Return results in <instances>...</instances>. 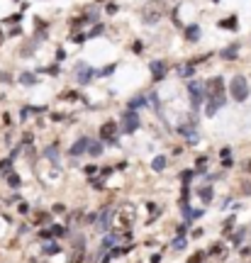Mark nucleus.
Listing matches in <instances>:
<instances>
[{"label":"nucleus","instance_id":"1","mask_svg":"<svg viewBox=\"0 0 251 263\" xmlns=\"http://www.w3.org/2000/svg\"><path fill=\"white\" fill-rule=\"evenodd\" d=\"M134 219H137V207H134L132 202H122V205L115 210V214H112V227H115L117 231H127V229L134 224Z\"/></svg>","mask_w":251,"mask_h":263},{"label":"nucleus","instance_id":"2","mask_svg":"<svg viewBox=\"0 0 251 263\" xmlns=\"http://www.w3.org/2000/svg\"><path fill=\"white\" fill-rule=\"evenodd\" d=\"M163 15H166V3H163V0H151V3H146L142 8V22H146V25L161 22Z\"/></svg>","mask_w":251,"mask_h":263},{"label":"nucleus","instance_id":"3","mask_svg":"<svg viewBox=\"0 0 251 263\" xmlns=\"http://www.w3.org/2000/svg\"><path fill=\"white\" fill-rule=\"evenodd\" d=\"M229 90H232V98H234L236 103H244V100L249 98V86H246V78H244V76H234V78H232Z\"/></svg>","mask_w":251,"mask_h":263},{"label":"nucleus","instance_id":"4","mask_svg":"<svg viewBox=\"0 0 251 263\" xmlns=\"http://www.w3.org/2000/svg\"><path fill=\"white\" fill-rule=\"evenodd\" d=\"M188 93H190L193 110H200V105H202V100H205V83H200V81H190V83H188Z\"/></svg>","mask_w":251,"mask_h":263},{"label":"nucleus","instance_id":"5","mask_svg":"<svg viewBox=\"0 0 251 263\" xmlns=\"http://www.w3.org/2000/svg\"><path fill=\"white\" fill-rule=\"evenodd\" d=\"M137 127H139V115L127 107V110L122 112V129H125L127 134H132V132H137Z\"/></svg>","mask_w":251,"mask_h":263},{"label":"nucleus","instance_id":"6","mask_svg":"<svg viewBox=\"0 0 251 263\" xmlns=\"http://www.w3.org/2000/svg\"><path fill=\"white\" fill-rule=\"evenodd\" d=\"M205 90H207V98H224V81L219 76H215L207 81Z\"/></svg>","mask_w":251,"mask_h":263},{"label":"nucleus","instance_id":"7","mask_svg":"<svg viewBox=\"0 0 251 263\" xmlns=\"http://www.w3.org/2000/svg\"><path fill=\"white\" fill-rule=\"evenodd\" d=\"M100 139L108 144H117V124L115 122H105L100 127Z\"/></svg>","mask_w":251,"mask_h":263},{"label":"nucleus","instance_id":"8","mask_svg":"<svg viewBox=\"0 0 251 263\" xmlns=\"http://www.w3.org/2000/svg\"><path fill=\"white\" fill-rule=\"evenodd\" d=\"M78 66H81V69H78V83H81V86H88V83L93 81V76H98V73H95L88 64H78Z\"/></svg>","mask_w":251,"mask_h":263},{"label":"nucleus","instance_id":"9","mask_svg":"<svg viewBox=\"0 0 251 263\" xmlns=\"http://www.w3.org/2000/svg\"><path fill=\"white\" fill-rule=\"evenodd\" d=\"M222 105H224V98H207V107H205L207 117H215L217 110H219Z\"/></svg>","mask_w":251,"mask_h":263},{"label":"nucleus","instance_id":"10","mask_svg":"<svg viewBox=\"0 0 251 263\" xmlns=\"http://www.w3.org/2000/svg\"><path fill=\"white\" fill-rule=\"evenodd\" d=\"M183 35H185V39H188V42H197L202 32H200V27H197V25H188V27H183Z\"/></svg>","mask_w":251,"mask_h":263},{"label":"nucleus","instance_id":"11","mask_svg":"<svg viewBox=\"0 0 251 263\" xmlns=\"http://www.w3.org/2000/svg\"><path fill=\"white\" fill-rule=\"evenodd\" d=\"M166 61H154L151 64V73H154V81H161L163 76H166Z\"/></svg>","mask_w":251,"mask_h":263},{"label":"nucleus","instance_id":"12","mask_svg":"<svg viewBox=\"0 0 251 263\" xmlns=\"http://www.w3.org/2000/svg\"><path fill=\"white\" fill-rule=\"evenodd\" d=\"M88 146H90V141L83 137V139H78V141H76V146H71V154H73V156H78V154L88 151Z\"/></svg>","mask_w":251,"mask_h":263},{"label":"nucleus","instance_id":"13","mask_svg":"<svg viewBox=\"0 0 251 263\" xmlns=\"http://www.w3.org/2000/svg\"><path fill=\"white\" fill-rule=\"evenodd\" d=\"M236 54H239V44H229L224 52H219L222 59H236Z\"/></svg>","mask_w":251,"mask_h":263},{"label":"nucleus","instance_id":"14","mask_svg":"<svg viewBox=\"0 0 251 263\" xmlns=\"http://www.w3.org/2000/svg\"><path fill=\"white\" fill-rule=\"evenodd\" d=\"M110 224H112V222H110V210H103V212H100V219H98V227L105 231V229H110Z\"/></svg>","mask_w":251,"mask_h":263},{"label":"nucleus","instance_id":"15","mask_svg":"<svg viewBox=\"0 0 251 263\" xmlns=\"http://www.w3.org/2000/svg\"><path fill=\"white\" fill-rule=\"evenodd\" d=\"M236 18L232 15V18H227V20H219V27H224V30H236Z\"/></svg>","mask_w":251,"mask_h":263},{"label":"nucleus","instance_id":"16","mask_svg":"<svg viewBox=\"0 0 251 263\" xmlns=\"http://www.w3.org/2000/svg\"><path fill=\"white\" fill-rule=\"evenodd\" d=\"M193 73H195V66H193V64H188V66H183V69L178 66V76H180V78H190Z\"/></svg>","mask_w":251,"mask_h":263},{"label":"nucleus","instance_id":"17","mask_svg":"<svg viewBox=\"0 0 251 263\" xmlns=\"http://www.w3.org/2000/svg\"><path fill=\"white\" fill-rule=\"evenodd\" d=\"M144 105H146V98L144 95H137V98L129 100V110H137V107H144Z\"/></svg>","mask_w":251,"mask_h":263},{"label":"nucleus","instance_id":"18","mask_svg":"<svg viewBox=\"0 0 251 263\" xmlns=\"http://www.w3.org/2000/svg\"><path fill=\"white\" fill-rule=\"evenodd\" d=\"M20 83H25V86H37V76H35V73H22V76H20Z\"/></svg>","mask_w":251,"mask_h":263},{"label":"nucleus","instance_id":"19","mask_svg":"<svg viewBox=\"0 0 251 263\" xmlns=\"http://www.w3.org/2000/svg\"><path fill=\"white\" fill-rule=\"evenodd\" d=\"M210 253H212V256H219V258H227V248L219 246V244H215V246L210 248Z\"/></svg>","mask_w":251,"mask_h":263},{"label":"nucleus","instance_id":"20","mask_svg":"<svg viewBox=\"0 0 251 263\" xmlns=\"http://www.w3.org/2000/svg\"><path fill=\"white\" fill-rule=\"evenodd\" d=\"M151 168H154V171H163V168H166V158H163V156H156L154 163H151Z\"/></svg>","mask_w":251,"mask_h":263},{"label":"nucleus","instance_id":"21","mask_svg":"<svg viewBox=\"0 0 251 263\" xmlns=\"http://www.w3.org/2000/svg\"><path fill=\"white\" fill-rule=\"evenodd\" d=\"M200 197H202V202H210V200H212V188H210V185L202 188V190H200Z\"/></svg>","mask_w":251,"mask_h":263},{"label":"nucleus","instance_id":"22","mask_svg":"<svg viewBox=\"0 0 251 263\" xmlns=\"http://www.w3.org/2000/svg\"><path fill=\"white\" fill-rule=\"evenodd\" d=\"M8 185H10V188H20V178H18L15 173H8Z\"/></svg>","mask_w":251,"mask_h":263},{"label":"nucleus","instance_id":"23","mask_svg":"<svg viewBox=\"0 0 251 263\" xmlns=\"http://www.w3.org/2000/svg\"><path fill=\"white\" fill-rule=\"evenodd\" d=\"M185 244H188V241H185V236H183V234L173 239V248H185Z\"/></svg>","mask_w":251,"mask_h":263},{"label":"nucleus","instance_id":"24","mask_svg":"<svg viewBox=\"0 0 251 263\" xmlns=\"http://www.w3.org/2000/svg\"><path fill=\"white\" fill-rule=\"evenodd\" d=\"M88 151H90L93 156H100V154H103V146H100V144H93V141H90V146H88Z\"/></svg>","mask_w":251,"mask_h":263},{"label":"nucleus","instance_id":"25","mask_svg":"<svg viewBox=\"0 0 251 263\" xmlns=\"http://www.w3.org/2000/svg\"><path fill=\"white\" fill-rule=\"evenodd\" d=\"M202 261H205V253H202V251H197V253H193V256H190V261H188V263H202Z\"/></svg>","mask_w":251,"mask_h":263},{"label":"nucleus","instance_id":"26","mask_svg":"<svg viewBox=\"0 0 251 263\" xmlns=\"http://www.w3.org/2000/svg\"><path fill=\"white\" fill-rule=\"evenodd\" d=\"M112 246H115V239H112V236H108V239L103 241V246H100V251H108V248H112Z\"/></svg>","mask_w":251,"mask_h":263},{"label":"nucleus","instance_id":"27","mask_svg":"<svg viewBox=\"0 0 251 263\" xmlns=\"http://www.w3.org/2000/svg\"><path fill=\"white\" fill-rule=\"evenodd\" d=\"M110 73H115V64H110L108 69H103V71H98V76H110Z\"/></svg>","mask_w":251,"mask_h":263},{"label":"nucleus","instance_id":"28","mask_svg":"<svg viewBox=\"0 0 251 263\" xmlns=\"http://www.w3.org/2000/svg\"><path fill=\"white\" fill-rule=\"evenodd\" d=\"M44 251L47 253H59V244H49V246H44Z\"/></svg>","mask_w":251,"mask_h":263},{"label":"nucleus","instance_id":"29","mask_svg":"<svg viewBox=\"0 0 251 263\" xmlns=\"http://www.w3.org/2000/svg\"><path fill=\"white\" fill-rule=\"evenodd\" d=\"M105 10H108V15H115V13H117V10H120V8H117V5H115V3H110V5H108V8H105Z\"/></svg>","mask_w":251,"mask_h":263},{"label":"nucleus","instance_id":"30","mask_svg":"<svg viewBox=\"0 0 251 263\" xmlns=\"http://www.w3.org/2000/svg\"><path fill=\"white\" fill-rule=\"evenodd\" d=\"M144 52V44L142 42H134V54H142Z\"/></svg>","mask_w":251,"mask_h":263},{"label":"nucleus","instance_id":"31","mask_svg":"<svg viewBox=\"0 0 251 263\" xmlns=\"http://www.w3.org/2000/svg\"><path fill=\"white\" fill-rule=\"evenodd\" d=\"M47 156H52V158H56V146H49V149H47Z\"/></svg>","mask_w":251,"mask_h":263},{"label":"nucleus","instance_id":"32","mask_svg":"<svg viewBox=\"0 0 251 263\" xmlns=\"http://www.w3.org/2000/svg\"><path fill=\"white\" fill-rule=\"evenodd\" d=\"M241 236H244V231H236V234H234V244H236V246L241 244Z\"/></svg>","mask_w":251,"mask_h":263},{"label":"nucleus","instance_id":"33","mask_svg":"<svg viewBox=\"0 0 251 263\" xmlns=\"http://www.w3.org/2000/svg\"><path fill=\"white\" fill-rule=\"evenodd\" d=\"M100 32H103V25H98V27H95V30H93V32H90V37H98V35H100Z\"/></svg>","mask_w":251,"mask_h":263},{"label":"nucleus","instance_id":"34","mask_svg":"<svg viewBox=\"0 0 251 263\" xmlns=\"http://www.w3.org/2000/svg\"><path fill=\"white\" fill-rule=\"evenodd\" d=\"M56 59H59V61H61V59H66V52H64V49H59V52H56Z\"/></svg>","mask_w":251,"mask_h":263},{"label":"nucleus","instance_id":"35","mask_svg":"<svg viewBox=\"0 0 251 263\" xmlns=\"http://www.w3.org/2000/svg\"><path fill=\"white\" fill-rule=\"evenodd\" d=\"M244 168H246V171H251V161H246V166H244Z\"/></svg>","mask_w":251,"mask_h":263},{"label":"nucleus","instance_id":"36","mask_svg":"<svg viewBox=\"0 0 251 263\" xmlns=\"http://www.w3.org/2000/svg\"><path fill=\"white\" fill-rule=\"evenodd\" d=\"M212 3H219V0H212Z\"/></svg>","mask_w":251,"mask_h":263}]
</instances>
